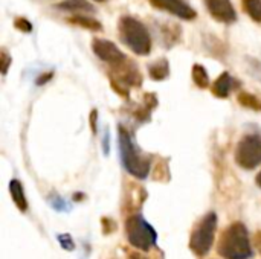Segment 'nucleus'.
Here are the masks:
<instances>
[{
	"label": "nucleus",
	"instance_id": "obj_1",
	"mask_svg": "<svg viewBox=\"0 0 261 259\" xmlns=\"http://www.w3.org/2000/svg\"><path fill=\"white\" fill-rule=\"evenodd\" d=\"M217 252L225 259H251L254 250L246 226L240 221L229 224L220 237Z\"/></svg>",
	"mask_w": 261,
	"mask_h": 259
},
{
	"label": "nucleus",
	"instance_id": "obj_2",
	"mask_svg": "<svg viewBox=\"0 0 261 259\" xmlns=\"http://www.w3.org/2000/svg\"><path fill=\"white\" fill-rule=\"evenodd\" d=\"M118 143H119V153H121V162L122 166L128 174L133 177L144 180L150 174L151 162L147 156H144L132 142L130 134L125 131V128H118Z\"/></svg>",
	"mask_w": 261,
	"mask_h": 259
},
{
	"label": "nucleus",
	"instance_id": "obj_3",
	"mask_svg": "<svg viewBox=\"0 0 261 259\" xmlns=\"http://www.w3.org/2000/svg\"><path fill=\"white\" fill-rule=\"evenodd\" d=\"M119 37L124 44L136 55H148L151 50V38L144 23L138 18L125 15L119 20Z\"/></svg>",
	"mask_w": 261,
	"mask_h": 259
},
{
	"label": "nucleus",
	"instance_id": "obj_4",
	"mask_svg": "<svg viewBox=\"0 0 261 259\" xmlns=\"http://www.w3.org/2000/svg\"><path fill=\"white\" fill-rule=\"evenodd\" d=\"M125 235L130 243L138 250L148 252L158 243V234L153 226L139 214L132 215L125 221Z\"/></svg>",
	"mask_w": 261,
	"mask_h": 259
},
{
	"label": "nucleus",
	"instance_id": "obj_5",
	"mask_svg": "<svg viewBox=\"0 0 261 259\" xmlns=\"http://www.w3.org/2000/svg\"><path fill=\"white\" fill-rule=\"evenodd\" d=\"M217 231V215L216 212L206 214L194 227L191 238H190V249L196 256H205L210 253Z\"/></svg>",
	"mask_w": 261,
	"mask_h": 259
},
{
	"label": "nucleus",
	"instance_id": "obj_6",
	"mask_svg": "<svg viewBox=\"0 0 261 259\" xmlns=\"http://www.w3.org/2000/svg\"><path fill=\"white\" fill-rule=\"evenodd\" d=\"M110 82L113 85V89L121 95V96H128L130 89L133 87H139L142 84V76L141 72L138 70V67L125 60L119 64H115L112 72H110Z\"/></svg>",
	"mask_w": 261,
	"mask_h": 259
},
{
	"label": "nucleus",
	"instance_id": "obj_7",
	"mask_svg": "<svg viewBox=\"0 0 261 259\" xmlns=\"http://www.w3.org/2000/svg\"><path fill=\"white\" fill-rule=\"evenodd\" d=\"M236 162L243 169H254L261 165L260 134H248L239 142L236 151Z\"/></svg>",
	"mask_w": 261,
	"mask_h": 259
},
{
	"label": "nucleus",
	"instance_id": "obj_8",
	"mask_svg": "<svg viewBox=\"0 0 261 259\" xmlns=\"http://www.w3.org/2000/svg\"><path fill=\"white\" fill-rule=\"evenodd\" d=\"M92 49H93L95 55L99 60H102V61H106V63H109L112 66L119 64V63L127 60L125 55L118 49V46L115 43H112L109 40H104V38H95L92 41Z\"/></svg>",
	"mask_w": 261,
	"mask_h": 259
},
{
	"label": "nucleus",
	"instance_id": "obj_9",
	"mask_svg": "<svg viewBox=\"0 0 261 259\" xmlns=\"http://www.w3.org/2000/svg\"><path fill=\"white\" fill-rule=\"evenodd\" d=\"M211 17L220 23L231 24L237 20V12L231 0H203Z\"/></svg>",
	"mask_w": 261,
	"mask_h": 259
},
{
	"label": "nucleus",
	"instance_id": "obj_10",
	"mask_svg": "<svg viewBox=\"0 0 261 259\" xmlns=\"http://www.w3.org/2000/svg\"><path fill=\"white\" fill-rule=\"evenodd\" d=\"M150 3L158 9L167 11L184 20H193L197 17V12L184 0H150Z\"/></svg>",
	"mask_w": 261,
	"mask_h": 259
},
{
	"label": "nucleus",
	"instance_id": "obj_11",
	"mask_svg": "<svg viewBox=\"0 0 261 259\" xmlns=\"http://www.w3.org/2000/svg\"><path fill=\"white\" fill-rule=\"evenodd\" d=\"M236 85H237V81L228 72H225V73H222L216 79V82L213 85V93L217 98H222L223 99V98H228L229 96V93L236 89Z\"/></svg>",
	"mask_w": 261,
	"mask_h": 259
},
{
	"label": "nucleus",
	"instance_id": "obj_12",
	"mask_svg": "<svg viewBox=\"0 0 261 259\" xmlns=\"http://www.w3.org/2000/svg\"><path fill=\"white\" fill-rule=\"evenodd\" d=\"M9 194H11V198H12L14 205L17 206V209L24 214L28 211V200H26L23 186L17 179H12L9 182Z\"/></svg>",
	"mask_w": 261,
	"mask_h": 259
},
{
	"label": "nucleus",
	"instance_id": "obj_13",
	"mask_svg": "<svg viewBox=\"0 0 261 259\" xmlns=\"http://www.w3.org/2000/svg\"><path fill=\"white\" fill-rule=\"evenodd\" d=\"M57 8L73 12V14H87V12H95V6L90 5L86 0H63L61 3L57 5Z\"/></svg>",
	"mask_w": 261,
	"mask_h": 259
},
{
	"label": "nucleus",
	"instance_id": "obj_14",
	"mask_svg": "<svg viewBox=\"0 0 261 259\" xmlns=\"http://www.w3.org/2000/svg\"><path fill=\"white\" fill-rule=\"evenodd\" d=\"M148 73H150V78L154 79V81H162V79L168 78V75H170L168 60L167 58H161V60L151 63L150 67H148Z\"/></svg>",
	"mask_w": 261,
	"mask_h": 259
},
{
	"label": "nucleus",
	"instance_id": "obj_15",
	"mask_svg": "<svg viewBox=\"0 0 261 259\" xmlns=\"http://www.w3.org/2000/svg\"><path fill=\"white\" fill-rule=\"evenodd\" d=\"M69 23L76 24V26L84 27V29H89V31H102V24L98 20H95L92 17H87L84 14H76V15L70 17Z\"/></svg>",
	"mask_w": 261,
	"mask_h": 259
},
{
	"label": "nucleus",
	"instance_id": "obj_16",
	"mask_svg": "<svg viewBox=\"0 0 261 259\" xmlns=\"http://www.w3.org/2000/svg\"><path fill=\"white\" fill-rule=\"evenodd\" d=\"M193 81L199 89H208L210 87V75L203 66H200V64L193 66Z\"/></svg>",
	"mask_w": 261,
	"mask_h": 259
},
{
	"label": "nucleus",
	"instance_id": "obj_17",
	"mask_svg": "<svg viewBox=\"0 0 261 259\" xmlns=\"http://www.w3.org/2000/svg\"><path fill=\"white\" fill-rule=\"evenodd\" d=\"M245 12L257 23H261V0H242Z\"/></svg>",
	"mask_w": 261,
	"mask_h": 259
},
{
	"label": "nucleus",
	"instance_id": "obj_18",
	"mask_svg": "<svg viewBox=\"0 0 261 259\" xmlns=\"http://www.w3.org/2000/svg\"><path fill=\"white\" fill-rule=\"evenodd\" d=\"M239 102L246 108H251L254 111H261V101L257 96H254L248 92H243L239 95Z\"/></svg>",
	"mask_w": 261,
	"mask_h": 259
},
{
	"label": "nucleus",
	"instance_id": "obj_19",
	"mask_svg": "<svg viewBox=\"0 0 261 259\" xmlns=\"http://www.w3.org/2000/svg\"><path fill=\"white\" fill-rule=\"evenodd\" d=\"M58 243H60V246H61L64 250H67V252H70V250L75 249V243H73V240H72V237H70L69 234H61V235H58Z\"/></svg>",
	"mask_w": 261,
	"mask_h": 259
},
{
	"label": "nucleus",
	"instance_id": "obj_20",
	"mask_svg": "<svg viewBox=\"0 0 261 259\" xmlns=\"http://www.w3.org/2000/svg\"><path fill=\"white\" fill-rule=\"evenodd\" d=\"M14 26H15L18 31H21V32H31V31H32L31 21L26 20V18H23V17H17V18L14 20Z\"/></svg>",
	"mask_w": 261,
	"mask_h": 259
},
{
	"label": "nucleus",
	"instance_id": "obj_21",
	"mask_svg": "<svg viewBox=\"0 0 261 259\" xmlns=\"http://www.w3.org/2000/svg\"><path fill=\"white\" fill-rule=\"evenodd\" d=\"M50 206L55 209V211H58V212H66V211H69V206L66 205V202L63 200V198H60V197H57V195H54L52 198H50Z\"/></svg>",
	"mask_w": 261,
	"mask_h": 259
},
{
	"label": "nucleus",
	"instance_id": "obj_22",
	"mask_svg": "<svg viewBox=\"0 0 261 259\" xmlns=\"http://www.w3.org/2000/svg\"><path fill=\"white\" fill-rule=\"evenodd\" d=\"M11 63H12V58H11L5 50H2L0 66H2V73H3V75H6V73H8V69H9V66H11Z\"/></svg>",
	"mask_w": 261,
	"mask_h": 259
},
{
	"label": "nucleus",
	"instance_id": "obj_23",
	"mask_svg": "<svg viewBox=\"0 0 261 259\" xmlns=\"http://www.w3.org/2000/svg\"><path fill=\"white\" fill-rule=\"evenodd\" d=\"M52 78V73H43L38 79H37V84L38 85H41V84H44V82H47L49 79Z\"/></svg>",
	"mask_w": 261,
	"mask_h": 259
},
{
	"label": "nucleus",
	"instance_id": "obj_24",
	"mask_svg": "<svg viewBox=\"0 0 261 259\" xmlns=\"http://www.w3.org/2000/svg\"><path fill=\"white\" fill-rule=\"evenodd\" d=\"M96 116H98V111L93 110L92 114H90V122H92V131L96 133Z\"/></svg>",
	"mask_w": 261,
	"mask_h": 259
},
{
	"label": "nucleus",
	"instance_id": "obj_25",
	"mask_svg": "<svg viewBox=\"0 0 261 259\" xmlns=\"http://www.w3.org/2000/svg\"><path fill=\"white\" fill-rule=\"evenodd\" d=\"M255 247H257L258 253L261 255V231L255 234Z\"/></svg>",
	"mask_w": 261,
	"mask_h": 259
},
{
	"label": "nucleus",
	"instance_id": "obj_26",
	"mask_svg": "<svg viewBox=\"0 0 261 259\" xmlns=\"http://www.w3.org/2000/svg\"><path fill=\"white\" fill-rule=\"evenodd\" d=\"M255 182H257V185H258V186H260V188H261V172H260V174H258V176H257Z\"/></svg>",
	"mask_w": 261,
	"mask_h": 259
},
{
	"label": "nucleus",
	"instance_id": "obj_27",
	"mask_svg": "<svg viewBox=\"0 0 261 259\" xmlns=\"http://www.w3.org/2000/svg\"><path fill=\"white\" fill-rule=\"evenodd\" d=\"M135 259H144V258H139V256H135Z\"/></svg>",
	"mask_w": 261,
	"mask_h": 259
},
{
	"label": "nucleus",
	"instance_id": "obj_28",
	"mask_svg": "<svg viewBox=\"0 0 261 259\" xmlns=\"http://www.w3.org/2000/svg\"><path fill=\"white\" fill-rule=\"evenodd\" d=\"M95 2H106V0H95Z\"/></svg>",
	"mask_w": 261,
	"mask_h": 259
}]
</instances>
